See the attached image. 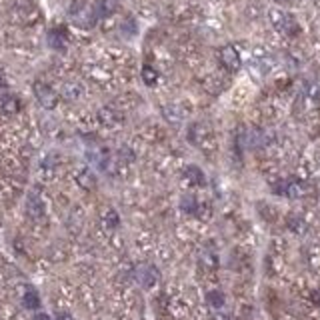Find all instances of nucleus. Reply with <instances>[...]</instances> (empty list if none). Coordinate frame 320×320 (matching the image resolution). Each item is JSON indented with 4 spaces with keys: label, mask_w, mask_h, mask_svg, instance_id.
<instances>
[{
    "label": "nucleus",
    "mask_w": 320,
    "mask_h": 320,
    "mask_svg": "<svg viewBox=\"0 0 320 320\" xmlns=\"http://www.w3.org/2000/svg\"><path fill=\"white\" fill-rule=\"evenodd\" d=\"M188 142L194 144L196 148L208 152L214 146V136H212L210 128L206 126V124L196 122V124H190V128H188Z\"/></svg>",
    "instance_id": "nucleus-1"
},
{
    "label": "nucleus",
    "mask_w": 320,
    "mask_h": 320,
    "mask_svg": "<svg viewBox=\"0 0 320 320\" xmlns=\"http://www.w3.org/2000/svg\"><path fill=\"white\" fill-rule=\"evenodd\" d=\"M270 22H272V26L274 28H278L280 32H284L286 36H296L298 32H300V26H298V22L294 20V16H290L286 12H282V10H270Z\"/></svg>",
    "instance_id": "nucleus-2"
},
{
    "label": "nucleus",
    "mask_w": 320,
    "mask_h": 320,
    "mask_svg": "<svg viewBox=\"0 0 320 320\" xmlns=\"http://www.w3.org/2000/svg\"><path fill=\"white\" fill-rule=\"evenodd\" d=\"M72 18H74V22H76L78 26L90 28V26H94V22H96V12L88 4L76 2V4L72 6Z\"/></svg>",
    "instance_id": "nucleus-3"
},
{
    "label": "nucleus",
    "mask_w": 320,
    "mask_h": 320,
    "mask_svg": "<svg viewBox=\"0 0 320 320\" xmlns=\"http://www.w3.org/2000/svg\"><path fill=\"white\" fill-rule=\"evenodd\" d=\"M218 62L222 64L224 70L228 72H238L240 70V54L232 44H226L218 50Z\"/></svg>",
    "instance_id": "nucleus-4"
},
{
    "label": "nucleus",
    "mask_w": 320,
    "mask_h": 320,
    "mask_svg": "<svg viewBox=\"0 0 320 320\" xmlns=\"http://www.w3.org/2000/svg\"><path fill=\"white\" fill-rule=\"evenodd\" d=\"M34 94L38 98V102L44 106V108H54L56 104H58V94L48 86V84H44V82H34Z\"/></svg>",
    "instance_id": "nucleus-5"
},
{
    "label": "nucleus",
    "mask_w": 320,
    "mask_h": 320,
    "mask_svg": "<svg viewBox=\"0 0 320 320\" xmlns=\"http://www.w3.org/2000/svg\"><path fill=\"white\" fill-rule=\"evenodd\" d=\"M158 278H160L158 270L152 264H140L136 268V280L144 288H152L158 282Z\"/></svg>",
    "instance_id": "nucleus-6"
},
{
    "label": "nucleus",
    "mask_w": 320,
    "mask_h": 320,
    "mask_svg": "<svg viewBox=\"0 0 320 320\" xmlns=\"http://www.w3.org/2000/svg\"><path fill=\"white\" fill-rule=\"evenodd\" d=\"M18 110H20L18 98L10 94V92H6V90H0V114L10 116V114H16Z\"/></svg>",
    "instance_id": "nucleus-7"
},
{
    "label": "nucleus",
    "mask_w": 320,
    "mask_h": 320,
    "mask_svg": "<svg viewBox=\"0 0 320 320\" xmlns=\"http://www.w3.org/2000/svg\"><path fill=\"white\" fill-rule=\"evenodd\" d=\"M310 190V186L302 180H284V192L282 196H288V198H302L306 196Z\"/></svg>",
    "instance_id": "nucleus-8"
},
{
    "label": "nucleus",
    "mask_w": 320,
    "mask_h": 320,
    "mask_svg": "<svg viewBox=\"0 0 320 320\" xmlns=\"http://www.w3.org/2000/svg\"><path fill=\"white\" fill-rule=\"evenodd\" d=\"M26 214L30 216L32 220H40L42 216H44V204H42V200L38 198V196H28V200H26Z\"/></svg>",
    "instance_id": "nucleus-9"
},
{
    "label": "nucleus",
    "mask_w": 320,
    "mask_h": 320,
    "mask_svg": "<svg viewBox=\"0 0 320 320\" xmlns=\"http://www.w3.org/2000/svg\"><path fill=\"white\" fill-rule=\"evenodd\" d=\"M48 42H50L52 48L62 50L64 46H66V42H68V34H66L64 28H54V30L48 32Z\"/></svg>",
    "instance_id": "nucleus-10"
},
{
    "label": "nucleus",
    "mask_w": 320,
    "mask_h": 320,
    "mask_svg": "<svg viewBox=\"0 0 320 320\" xmlns=\"http://www.w3.org/2000/svg\"><path fill=\"white\" fill-rule=\"evenodd\" d=\"M162 114H164V118H166L170 124H178V122L184 118V112H182L180 106H176V104H166V106L162 108Z\"/></svg>",
    "instance_id": "nucleus-11"
},
{
    "label": "nucleus",
    "mask_w": 320,
    "mask_h": 320,
    "mask_svg": "<svg viewBox=\"0 0 320 320\" xmlns=\"http://www.w3.org/2000/svg\"><path fill=\"white\" fill-rule=\"evenodd\" d=\"M184 176L188 178L192 186H204L206 178H204V172L198 168V166H186L184 168Z\"/></svg>",
    "instance_id": "nucleus-12"
},
{
    "label": "nucleus",
    "mask_w": 320,
    "mask_h": 320,
    "mask_svg": "<svg viewBox=\"0 0 320 320\" xmlns=\"http://www.w3.org/2000/svg\"><path fill=\"white\" fill-rule=\"evenodd\" d=\"M180 208H182L186 214H192V216H200V214H202V204H200L196 198H190V196L182 198Z\"/></svg>",
    "instance_id": "nucleus-13"
},
{
    "label": "nucleus",
    "mask_w": 320,
    "mask_h": 320,
    "mask_svg": "<svg viewBox=\"0 0 320 320\" xmlns=\"http://www.w3.org/2000/svg\"><path fill=\"white\" fill-rule=\"evenodd\" d=\"M76 182H78V186H82L86 190H94L96 186V178L88 170H78L76 172Z\"/></svg>",
    "instance_id": "nucleus-14"
},
{
    "label": "nucleus",
    "mask_w": 320,
    "mask_h": 320,
    "mask_svg": "<svg viewBox=\"0 0 320 320\" xmlns=\"http://www.w3.org/2000/svg\"><path fill=\"white\" fill-rule=\"evenodd\" d=\"M22 304H24L28 310L40 308V296H38V292H36L34 288H28V290L24 292V296H22Z\"/></svg>",
    "instance_id": "nucleus-15"
},
{
    "label": "nucleus",
    "mask_w": 320,
    "mask_h": 320,
    "mask_svg": "<svg viewBox=\"0 0 320 320\" xmlns=\"http://www.w3.org/2000/svg\"><path fill=\"white\" fill-rule=\"evenodd\" d=\"M206 302H208V306H212L214 310H220L224 306V302H226L224 292H220V290H210V292L206 294Z\"/></svg>",
    "instance_id": "nucleus-16"
},
{
    "label": "nucleus",
    "mask_w": 320,
    "mask_h": 320,
    "mask_svg": "<svg viewBox=\"0 0 320 320\" xmlns=\"http://www.w3.org/2000/svg\"><path fill=\"white\" fill-rule=\"evenodd\" d=\"M286 226L290 232H294V234H304L306 232V222H304V218H300V216H288L286 218Z\"/></svg>",
    "instance_id": "nucleus-17"
},
{
    "label": "nucleus",
    "mask_w": 320,
    "mask_h": 320,
    "mask_svg": "<svg viewBox=\"0 0 320 320\" xmlns=\"http://www.w3.org/2000/svg\"><path fill=\"white\" fill-rule=\"evenodd\" d=\"M114 8H116V4L112 2V0H100L98 4H96V18L98 16H108V14H112L114 12Z\"/></svg>",
    "instance_id": "nucleus-18"
},
{
    "label": "nucleus",
    "mask_w": 320,
    "mask_h": 320,
    "mask_svg": "<svg viewBox=\"0 0 320 320\" xmlns=\"http://www.w3.org/2000/svg\"><path fill=\"white\" fill-rule=\"evenodd\" d=\"M142 80H144V84H148V86H154L156 82H158V72L150 66V64H146L144 68H142Z\"/></svg>",
    "instance_id": "nucleus-19"
},
{
    "label": "nucleus",
    "mask_w": 320,
    "mask_h": 320,
    "mask_svg": "<svg viewBox=\"0 0 320 320\" xmlns=\"http://www.w3.org/2000/svg\"><path fill=\"white\" fill-rule=\"evenodd\" d=\"M100 118H102V122H104V124L112 126V124H116V120H118V114H116L112 108H104V110L100 112Z\"/></svg>",
    "instance_id": "nucleus-20"
},
{
    "label": "nucleus",
    "mask_w": 320,
    "mask_h": 320,
    "mask_svg": "<svg viewBox=\"0 0 320 320\" xmlns=\"http://www.w3.org/2000/svg\"><path fill=\"white\" fill-rule=\"evenodd\" d=\"M118 222H120V216L114 212V210H108L106 214H104V224H106V228H116L118 226Z\"/></svg>",
    "instance_id": "nucleus-21"
},
{
    "label": "nucleus",
    "mask_w": 320,
    "mask_h": 320,
    "mask_svg": "<svg viewBox=\"0 0 320 320\" xmlns=\"http://www.w3.org/2000/svg\"><path fill=\"white\" fill-rule=\"evenodd\" d=\"M56 320H74V318H72V314H68V312H58V314H56Z\"/></svg>",
    "instance_id": "nucleus-22"
},
{
    "label": "nucleus",
    "mask_w": 320,
    "mask_h": 320,
    "mask_svg": "<svg viewBox=\"0 0 320 320\" xmlns=\"http://www.w3.org/2000/svg\"><path fill=\"white\" fill-rule=\"evenodd\" d=\"M32 320H50L48 314H44V312H38V314H34V318Z\"/></svg>",
    "instance_id": "nucleus-23"
},
{
    "label": "nucleus",
    "mask_w": 320,
    "mask_h": 320,
    "mask_svg": "<svg viewBox=\"0 0 320 320\" xmlns=\"http://www.w3.org/2000/svg\"><path fill=\"white\" fill-rule=\"evenodd\" d=\"M6 86V78H4V74H2V70H0V90Z\"/></svg>",
    "instance_id": "nucleus-24"
},
{
    "label": "nucleus",
    "mask_w": 320,
    "mask_h": 320,
    "mask_svg": "<svg viewBox=\"0 0 320 320\" xmlns=\"http://www.w3.org/2000/svg\"><path fill=\"white\" fill-rule=\"evenodd\" d=\"M312 300H314L316 304H320V292H312Z\"/></svg>",
    "instance_id": "nucleus-25"
}]
</instances>
